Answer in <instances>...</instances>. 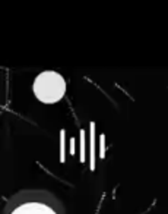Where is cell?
<instances>
[{
  "label": "cell",
  "mask_w": 168,
  "mask_h": 214,
  "mask_svg": "<svg viewBox=\"0 0 168 214\" xmlns=\"http://www.w3.org/2000/svg\"><path fill=\"white\" fill-rule=\"evenodd\" d=\"M34 94L42 103H56L66 92V81L64 78L54 72V70H44L41 72L32 85Z\"/></svg>",
  "instance_id": "6da1fadb"
},
{
  "label": "cell",
  "mask_w": 168,
  "mask_h": 214,
  "mask_svg": "<svg viewBox=\"0 0 168 214\" xmlns=\"http://www.w3.org/2000/svg\"><path fill=\"white\" fill-rule=\"evenodd\" d=\"M12 214H56V211L41 202H25L12 211Z\"/></svg>",
  "instance_id": "7a4b0ae2"
}]
</instances>
